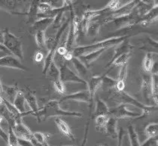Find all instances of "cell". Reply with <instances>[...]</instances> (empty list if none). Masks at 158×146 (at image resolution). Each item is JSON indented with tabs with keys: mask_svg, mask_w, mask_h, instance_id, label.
<instances>
[{
	"mask_svg": "<svg viewBox=\"0 0 158 146\" xmlns=\"http://www.w3.org/2000/svg\"><path fill=\"white\" fill-rule=\"evenodd\" d=\"M139 146H158L157 136L149 137L144 143H142Z\"/></svg>",
	"mask_w": 158,
	"mask_h": 146,
	"instance_id": "cell-44",
	"label": "cell"
},
{
	"mask_svg": "<svg viewBox=\"0 0 158 146\" xmlns=\"http://www.w3.org/2000/svg\"><path fill=\"white\" fill-rule=\"evenodd\" d=\"M116 82V80L108 77L106 73V74L103 75V78H102V86H101V87H102V89H103L104 90L110 91L111 89H113L115 87Z\"/></svg>",
	"mask_w": 158,
	"mask_h": 146,
	"instance_id": "cell-37",
	"label": "cell"
},
{
	"mask_svg": "<svg viewBox=\"0 0 158 146\" xmlns=\"http://www.w3.org/2000/svg\"><path fill=\"white\" fill-rule=\"evenodd\" d=\"M43 58H44V55H43L42 51H38L36 54L35 55V57H34V60H35V62L39 63L42 61Z\"/></svg>",
	"mask_w": 158,
	"mask_h": 146,
	"instance_id": "cell-47",
	"label": "cell"
},
{
	"mask_svg": "<svg viewBox=\"0 0 158 146\" xmlns=\"http://www.w3.org/2000/svg\"><path fill=\"white\" fill-rule=\"evenodd\" d=\"M2 96L7 99L9 102H14L17 93L18 92L19 89L16 85L15 86H8L5 84H2Z\"/></svg>",
	"mask_w": 158,
	"mask_h": 146,
	"instance_id": "cell-19",
	"label": "cell"
},
{
	"mask_svg": "<svg viewBox=\"0 0 158 146\" xmlns=\"http://www.w3.org/2000/svg\"><path fill=\"white\" fill-rule=\"evenodd\" d=\"M117 124H118V119L113 117H109L106 126V133H105L107 136L111 137L114 139H118V133L117 131Z\"/></svg>",
	"mask_w": 158,
	"mask_h": 146,
	"instance_id": "cell-21",
	"label": "cell"
},
{
	"mask_svg": "<svg viewBox=\"0 0 158 146\" xmlns=\"http://www.w3.org/2000/svg\"><path fill=\"white\" fill-rule=\"evenodd\" d=\"M37 118L39 123L45 121L48 118L51 117H82L83 114L81 113L75 112V111H69L63 110L60 106V102L57 100L50 101L43 106L42 108H39V111H36L32 114Z\"/></svg>",
	"mask_w": 158,
	"mask_h": 146,
	"instance_id": "cell-1",
	"label": "cell"
},
{
	"mask_svg": "<svg viewBox=\"0 0 158 146\" xmlns=\"http://www.w3.org/2000/svg\"><path fill=\"white\" fill-rule=\"evenodd\" d=\"M53 84H54V87L56 92L61 94V95H64L65 92H66V88H65L64 83L61 81L60 79L56 80V81L53 82Z\"/></svg>",
	"mask_w": 158,
	"mask_h": 146,
	"instance_id": "cell-41",
	"label": "cell"
},
{
	"mask_svg": "<svg viewBox=\"0 0 158 146\" xmlns=\"http://www.w3.org/2000/svg\"><path fill=\"white\" fill-rule=\"evenodd\" d=\"M35 34V39L38 47L40 48L42 50H46V37L45 32L44 31H37L34 33Z\"/></svg>",
	"mask_w": 158,
	"mask_h": 146,
	"instance_id": "cell-34",
	"label": "cell"
},
{
	"mask_svg": "<svg viewBox=\"0 0 158 146\" xmlns=\"http://www.w3.org/2000/svg\"><path fill=\"white\" fill-rule=\"evenodd\" d=\"M42 2H46V0H32L29 11L26 14L27 15V18H28V20L27 22V24H32L37 20L36 16L38 14V7Z\"/></svg>",
	"mask_w": 158,
	"mask_h": 146,
	"instance_id": "cell-23",
	"label": "cell"
},
{
	"mask_svg": "<svg viewBox=\"0 0 158 146\" xmlns=\"http://www.w3.org/2000/svg\"><path fill=\"white\" fill-rule=\"evenodd\" d=\"M18 146H34L30 141L23 139L18 138Z\"/></svg>",
	"mask_w": 158,
	"mask_h": 146,
	"instance_id": "cell-46",
	"label": "cell"
},
{
	"mask_svg": "<svg viewBox=\"0 0 158 146\" xmlns=\"http://www.w3.org/2000/svg\"><path fill=\"white\" fill-rule=\"evenodd\" d=\"M0 138L4 140L6 142V144L8 143V134L1 128V126H0Z\"/></svg>",
	"mask_w": 158,
	"mask_h": 146,
	"instance_id": "cell-48",
	"label": "cell"
},
{
	"mask_svg": "<svg viewBox=\"0 0 158 146\" xmlns=\"http://www.w3.org/2000/svg\"><path fill=\"white\" fill-rule=\"evenodd\" d=\"M4 42V32L3 30H0V44L2 45Z\"/></svg>",
	"mask_w": 158,
	"mask_h": 146,
	"instance_id": "cell-52",
	"label": "cell"
},
{
	"mask_svg": "<svg viewBox=\"0 0 158 146\" xmlns=\"http://www.w3.org/2000/svg\"><path fill=\"white\" fill-rule=\"evenodd\" d=\"M142 2L146 3V4H151L154 5V6H157V0H140Z\"/></svg>",
	"mask_w": 158,
	"mask_h": 146,
	"instance_id": "cell-49",
	"label": "cell"
},
{
	"mask_svg": "<svg viewBox=\"0 0 158 146\" xmlns=\"http://www.w3.org/2000/svg\"><path fill=\"white\" fill-rule=\"evenodd\" d=\"M0 51H2L3 53H6V54H7V55H12L11 54V52H10V51H8V49H7L2 44H0Z\"/></svg>",
	"mask_w": 158,
	"mask_h": 146,
	"instance_id": "cell-50",
	"label": "cell"
},
{
	"mask_svg": "<svg viewBox=\"0 0 158 146\" xmlns=\"http://www.w3.org/2000/svg\"><path fill=\"white\" fill-rule=\"evenodd\" d=\"M130 56H131V52L124 53V54H122L121 55L118 56V58H116L111 63L107 64L105 66V68H110L109 70H108L107 73H109L110 70H112V68H114V67L122 66V65L124 64L127 63L129 58H130Z\"/></svg>",
	"mask_w": 158,
	"mask_h": 146,
	"instance_id": "cell-27",
	"label": "cell"
},
{
	"mask_svg": "<svg viewBox=\"0 0 158 146\" xmlns=\"http://www.w3.org/2000/svg\"><path fill=\"white\" fill-rule=\"evenodd\" d=\"M107 49H99V50L92 51V52L87 53V54L79 56L78 59L81 61L87 67V68H90V65L92 64L93 63L95 62L101 56V55Z\"/></svg>",
	"mask_w": 158,
	"mask_h": 146,
	"instance_id": "cell-14",
	"label": "cell"
},
{
	"mask_svg": "<svg viewBox=\"0 0 158 146\" xmlns=\"http://www.w3.org/2000/svg\"><path fill=\"white\" fill-rule=\"evenodd\" d=\"M2 104H3V99H2V96L0 95V105H1Z\"/></svg>",
	"mask_w": 158,
	"mask_h": 146,
	"instance_id": "cell-54",
	"label": "cell"
},
{
	"mask_svg": "<svg viewBox=\"0 0 158 146\" xmlns=\"http://www.w3.org/2000/svg\"><path fill=\"white\" fill-rule=\"evenodd\" d=\"M145 133L148 137L157 136L158 133V123H151L145 127Z\"/></svg>",
	"mask_w": 158,
	"mask_h": 146,
	"instance_id": "cell-38",
	"label": "cell"
},
{
	"mask_svg": "<svg viewBox=\"0 0 158 146\" xmlns=\"http://www.w3.org/2000/svg\"><path fill=\"white\" fill-rule=\"evenodd\" d=\"M134 48H135V46H133V44L130 43V42H129L128 38H127L125 40H123V42H121L120 44L117 45L115 49H114V55H113L111 61H110L108 64L112 62L116 58L121 55L122 54H124V53L127 52H131V51L133 50V49H134Z\"/></svg>",
	"mask_w": 158,
	"mask_h": 146,
	"instance_id": "cell-13",
	"label": "cell"
},
{
	"mask_svg": "<svg viewBox=\"0 0 158 146\" xmlns=\"http://www.w3.org/2000/svg\"><path fill=\"white\" fill-rule=\"evenodd\" d=\"M154 63V56L152 55V53L147 52L142 61V68L146 73H151Z\"/></svg>",
	"mask_w": 158,
	"mask_h": 146,
	"instance_id": "cell-33",
	"label": "cell"
},
{
	"mask_svg": "<svg viewBox=\"0 0 158 146\" xmlns=\"http://www.w3.org/2000/svg\"><path fill=\"white\" fill-rule=\"evenodd\" d=\"M127 130L130 145H131V146H139L140 144L139 141L138 133L135 131L134 126L133 125H129Z\"/></svg>",
	"mask_w": 158,
	"mask_h": 146,
	"instance_id": "cell-35",
	"label": "cell"
},
{
	"mask_svg": "<svg viewBox=\"0 0 158 146\" xmlns=\"http://www.w3.org/2000/svg\"><path fill=\"white\" fill-rule=\"evenodd\" d=\"M109 118V115H100V116L95 117L96 128H97V130L99 133H106V126Z\"/></svg>",
	"mask_w": 158,
	"mask_h": 146,
	"instance_id": "cell-30",
	"label": "cell"
},
{
	"mask_svg": "<svg viewBox=\"0 0 158 146\" xmlns=\"http://www.w3.org/2000/svg\"><path fill=\"white\" fill-rule=\"evenodd\" d=\"M157 19V6H154L152 9L149 10L147 13L142 15L139 18V21L137 22V24L143 26V27H148L152 24L154 20Z\"/></svg>",
	"mask_w": 158,
	"mask_h": 146,
	"instance_id": "cell-16",
	"label": "cell"
},
{
	"mask_svg": "<svg viewBox=\"0 0 158 146\" xmlns=\"http://www.w3.org/2000/svg\"><path fill=\"white\" fill-rule=\"evenodd\" d=\"M23 95H24L26 102L27 103L29 107L30 108V111H32L31 115L32 116V114L39 111V105H38L37 103V99L36 98H35V94H34L32 91H30V89H27V90L23 92Z\"/></svg>",
	"mask_w": 158,
	"mask_h": 146,
	"instance_id": "cell-20",
	"label": "cell"
},
{
	"mask_svg": "<svg viewBox=\"0 0 158 146\" xmlns=\"http://www.w3.org/2000/svg\"><path fill=\"white\" fill-rule=\"evenodd\" d=\"M120 2H121V0H111L106 6L111 10V13H112L113 11H116L118 8H119Z\"/></svg>",
	"mask_w": 158,
	"mask_h": 146,
	"instance_id": "cell-45",
	"label": "cell"
},
{
	"mask_svg": "<svg viewBox=\"0 0 158 146\" xmlns=\"http://www.w3.org/2000/svg\"><path fill=\"white\" fill-rule=\"evenodd\" d=\"M8 128L9 129H8V143H7V146H18V137L16 136V135L14 133L12 126H9Z\"/></svg>",
	"mask_w": 158,
	"mask_h": 146,
	"instance_id": "cell-39",
	"label": "cell"
},
{
	"mask_svg": "<svg viewBox=\"0 0 158 146\" xmlns=\"http://www.w3.org/2000/svg\"><path fill=\"white\" fill-rule=\"evenodd\" d=\"M127 38H128L127 36H122V37H117L105 39V40L100 41V42H96L94 44L87 45V46H77V47L74 48L73 56L78 58L79 56L92 52V51H97L102 49H108L111 46H115L123 42V40H125Z\"/></svg>",
	"mask_w": 158,
	"mask_h": 146,
	"instance_id": "cell-3",
	"label": "cell"
},
{
	"mask_svg": "<svg viewBox=\"0 0 158 146\" xmlns=\"http://www.w3.org/2000/svg\"><path fill=\"white\" fill-rule=\"evenodd\" d=\"M52 8H61L66 6L64 0H46Z\"/></svg>",
	"mask_w": 158,
	"mask_h": 146,
	"instance_id": "cell-42",
	"label": "cell"
},
{
	"mask_svg": "<svg viewBox=\"0 0 158 146\" xmlns=\"http://www.w3.org/2000/svg\"><path fill=\"white\" fill-rule=\"evenodd\" d=\"M95 20H92L89 23L88 27L87 29V36L90 37H96L99 34V30L102 26V23H101L100 20L94 18Z\"/></svg>",
	"mask_w": 158,
	"mask_h": 146,
	"instance_id": "cell-28",
	"label": "cell"
},
{
	"mask_svg": "<svg viewBox=\"0 0 158 146\" xmlns=\"http://www.w3.org/2000/svg\"><path fill=\"white\" fill-rule=\"evenodd\" d=\"M100 146H103V145H100Z\"/></svg>",
	"mask_w": 158,
	"mask_h": 146,
	"instance_id": "cell-56",
	"label": "cell"
},
{
	"mask_svg": "<svg viewBox=\"0 0 158 146\" xmlns=\"http://www.w3.org/2000/svg\"><path fill=\"white\" fill-rule=\"evenodd\" d=\"M3 32H4L3 46L11 52L12 55H15L19 60H23V45H22L21 40L13 33H11L8 29L3 30Z\"/></svg>",
	"mask_w": 158,
	"mask_h": 146,
	"instance_id": "cell-5",
	"label": "cell"
},
{
	"mask_svg": "<svg viewBox=\"0 0 158 146\" xmlns=\"http://www.w3.org/2000/svg\"><path fill=\"white\" fill-rule=\"evenodd\" d=\"M25 104L26 100L24 95H23V91L19 90L18 93H17V95L16 97H15V100H14V106H15L20 113H25L26 111H27V110L26 109Z\"/></svg>",
	"mask_w": 158,
	"mask_h": 146,
	"instance_id": "cell-29",
	"label": "cell"
},
{
	"mask_svg": "<svg viewBox=\"0 0 158 146\" xmlns=\"http://www.w3.org/2000/svg\"><path fill=\"white\" fill-rule=\"evenodd\" d=\"M142 95L145 100L147 105H150L151 103H154L152 97V74L144 75L142 80ZM156 105V104H155Z\"/></svg>",
	"mask_w": 158,
	"mask_h": 146,
	"instance_id": "cell-9",
	"label": "cell"
},
{
	"mask_svg": "<svg viewBox=\"0 0 158 146\" xmlns=\"http://www.w3.org/2000/svg\"><path fill=\"white\" fill-rule=\"evenodd\" d=\"M142 46L139 48L141 50L147 51L148 52H155L157 53L158 44L157 41H154L152 38H151L149 36H147L145 38L142 39Z\"/></svg>",
	"mask_w": 158,
	"mask_h": 146,
	"instance_id": "cell-24",
	"label": "cell"
},
{
	"mask_svg": "<svg viewBox=\"0 0 158 146\" xmlns=\"http://www.w3.org/2000/svg\"><path fill=\"white\" fill-rule=\"evenodd\" d=\"M140 18V15L137 13L135 8L131 13L127 15L113 18L110 23H112L117 27V29H119V30L127 29L130 28L134 25H136L137 22L139 21Z\"/></svg>",
	"mask_w": 158,
	"mask_h": 146,
	"instance_id": "cell-6",
	"label": "cell"
},
{
	"mask_svg": "<svg viewBox=\"0 0 158 146\" xmlns=\"http://www.w3.org/2000/svg\"><path fill=\"white\" fill-rule=\"evenodd\" d=\"M3 109H4V108H2V109H0V114H1V113H2V112Z\"/></svg>",
	"mask_w": 158,
	"mask_h": 146,
	"instance_id": "cell-55",
	"label": "cell"
},
{
	"mask_svg": "<svg viewBox=\"0 0 158 146\" xmlns=\"http://www.w3.org/2000/svg\"><path fill=\"white\" fill-rule=\"evenodd\" d=\"M70 61L73 63L74 68H75V69L77 72V74H78L81 78L85 80V81H87V79L90 78V77H89L90 72H89L88 68H87V67L78 59V58L73 57Z\"/></svg>",
	"mask_w": 158,
	"mask_h": 146,
	"instance_id": "cell-15",
	"label": "cell"
},
{
	"mask_svg": "<svg viewBox=\"0 0 158 146\" xmlns=\"http://www.w3.org/2000/svg\"><path fill=\"white\" fill-rule=\"evenodd\" d=\"M53 18H40L32 24V31L35 33L37 31H44L48 28L50 25L52 24Z\"/></svg>",
	"mask_w": 158,
	"mask_h": 146,
	"instance_id": "cell-22",
	"label": "cell"
},
{
	"mask_svg": "<svg viewBox=\"0 0 158 146\" xmlns=\"http://www.w3.org/2000/svg\"><path fill=\"white\" fill-rule=\"evenodd\" d=\"M33 135L34 139L37 141L39 143L42 144V145H44V144H47L48 142V135H45V134L40 133V132H35V133H32Z\"/></svg>",
	"mask_w": 158,
	"mask_h": 146,
	"instance_id": "cell-40",
	"label": "cell"
},
{
	"mask_svg": "<svg viewBox=\"0 0 158 146\" xmlns=\"http://www.w3.org/2000/svg\"><path fill=\"white\" fill-rule=\"evenodd\" d=\"M0 67L14 68V69H18L24 71L28 70V68L20 62V60L9 55L0 58Z\"/></svg>",
	"mask_w": 158,
	"mask_h": 146,
	"instance_id": "cell-10",
	"label": "cell"
},
{
	"mask_svg": "<svg viewBox=\"0 0 158 146\" xmlns=\"http://www.w3.org/2000/svg\"><path fill=\"white\" fill-rule=\"evenodd\" d=\"M24 2H26V0H0V6L15 13V10Z\"/></svg>",
	"mask_w": 158,
	"mask_h": 146,
	"instance_id": "cell-26",
	"label": "cell"
},
{
	"mask_svg": "<svg viewBox=\"0 0 158 146\" xmlns=\"http://www.w3.org/2000/svg\"><path fill=\"white\" fill-rule=\"evenodd\" d=\"M71 11V15H70V22L69 25V32L67 35V38L66 41V53L63 56L64 58L67 61H70L73 56V51L74 49V46H75V40H76L77 35L79 31V27H80V20L78 19V17L75 15L74 12L73 7L70 8Z\"/></svg>",
	"mask_w": 158,
	"mask_h": 146,
	"instance_id": "cell-4",
	"label": "cell"
},
{
	"mask_svg": "<svg viewBox=\"0 0 158 146\" xmlns=\"http://www.w3.org/2000/svg\"><path fill=\"white\" fill-rule=\"evenodd\" d=\"M111 99H112L114 102H115L118 104H124L128 105H133L135 107L139 108L140 110H142L143 111V114H141V116L139 118H142L143 117H145L146 115L150 114V113L154 110L157 109V106L154 105H147V104H142V102H140L139 101L137 100L136 99L133 98V96H131L130 94H128L127 92L123 91H117L115 89H111Z\"/></svg>",
	"mask_w": 158,
	"mask_h": 146,
	"instance_id": "cell-2",
	"label": "cell"
},
{
	"mask_svg": "<svg viewBox=\"0 0 158 146\" xmlns=\"http://www.w3.org/2000/svg\"><path fill=\"white\" fill-rule=\"evenodd\" d=\"M2 80H1V75H0V95L2 96Z\"/></svg>",
	"mask_w": 158,
	"mask_h": 146,
	"instance_id": "cell-53",
	"label": "cell"
},
{
	"mask_svg": "<svg viewBox=\"0 0 158 146\" xmlns=\"http://www.w3.org/2000/svg\"><path fill=\"white\" fill-rule=\"evenodd\" d=\"M96 106H95V111L94 112L93 115L95 117L100 116V115H109V108L106 103L104 102L102 99L99 98L97 96L95 100Z\"/></svg>",
	"mask_w": 158,
	"mask_h": 146,
	"instance_id": "cell-25",
	"label": "cell"
},
{
	"mask_svg": "<svg viewBox=\"0 0 158 146\" xmlns=\"http://www.w3.org/2000/svg\"><path fill=\"white\" fill-rule=\"evenodd\" d=\"M14 133H15L16 136L19 139H27L30 141L32 137L33 136L31 130L28 128L26 125L23 123V122L20 123H15L12 127Z\"/></svg>",
	"mask_w": 158,
	"mask_h": 146,
	"instance_id": "cell-12",
	"label": "cell"
},
{
	"mask_svg": "<svg viewBox=\"0 0 158 146\" xmlns=\"http://www.w3.org/2000/svg\"><path fill=\"white\" fill-rule=\"evenodd\" d=\"M55 123H56L57 128L59 129L60 132L66 138L69 139L71 141L75 140V136H74L73 133H72L69 126V125L67 124L63 120H62L61 118H60L59 117H56V119H55Z\"/></svg>",
	"mask_w": 158,
	"mask_h": 146,
	"instance_id": "cell-18",
	"label": "cell"
},
{
	"mask_svg": "<svg viewBox=\"0 0 158 146\" xmlns=\"http://www.w3.org/2000/svg\"><path fill=\"white\" fill-rule=\"evenodd\" d=\"M46 74L48 75V77L50 80L52 81V83L53 82L60 80L59 68H57V66H56L54 61H53V62L51 64L48 69V71L47 73H46Z\"/></svg>",
	"mask_w": 158,
	"mask_h": 146,
	"instance_id": "cell-31",
	"label": "cell"
},
{
	"mask_svg": "<svg viewBox=\"0 0 158 146\" xmlns=\"http://www.w3.org/2000/svg\"><path fill=\"white\" fill-rule=\"evenodd\" d=\"M127 106V104H121L118 107L109 109V117H113L118 120L121 118H139L141 116L139 113L130 111Z\"/></svg>",
	"mask_w": 158,
	"mask_h": 146,
	"instance_id": "cell-8",
	"label": "cell"
},
{
	"mask_svg": "<svg viewBox=\"0 0 158 146\" xmlns=\"http://www.w3.org/2000/svg\"><path fill=\"white\" fill-rule=\"evenodd\" d=\"M152 97L154 104L157 105L158 103V74H152Z\"/></svg>",
	"mask_w": 158,
	"mask_h": 146,
	"instance_id": "cell-36",
	"label": "cell"
},
{
	"mask_svg": "<svg viewBox=\"0 0 158 146\" xmlns=\"http://www.w3.org/2000/svg\"><path fill=\"white\" fill-rule=\"evenodd\" d=\"M51 9H52V8L48 3L46 2H42L39 5V7H38V14L46 13L48 11H51Z\"/></svg>",
	"mask_w": 158,
	"mask_h": 146,
	"instance_id": "cell-43",
	"label": "cell"
},
{
	"mask_svg": "<svg viewBox=\"0 0 158 146\" xmlns=\"http://www.w3.org/2000/svg\"><path fill=\"white\" fill-rule=\"evenodd\" d=\"M119 74H118V79L116 80V85L114 89L117 91H123L126 85V79L127 77V63L124 64L121 66Z\"/></svg>",
	"mask_w": 158,
	"mask_h": 146,
	"instance_id": "cell-17",
	"label": "cell"
},
{
	"mask_svg": "<svg viewBox=\"0 0 158 146\" xmlns=\"http://www.w3.org/2000/svg\"><path fill=\"white\" fill-rule=\"evenodd\" d=\"M66 101H76V102H86L90 104V96L88 89L63 96V99L60 100V102H66Z\"/></svg>",
	"mask_w": 158,
	"mask_h": 146,
	"instance_id": "cell-11",
	"label": "cell"
},
{
	"mask_svg": "<svg viewBox=\"0 0 158 146\" xmlns=\"http://www.w3.org/2000/svg\"><path fill=\"white\" fill-rule=\"evenodd\" d=\"M60 79L63 83H77L87 86V81L81 78L76 73L73 71L66 64H61L59 68Z\"/></svg>",
	"mask_w": 158,
	"mask_h": 146,
	"instance_id": "cell-7",
	"label": "cell"
},
{
	"mask_svg": "<svg viewBox=\"0 0 158 146\" xmlns=\"http://www.w3.org/2000/svg\"><path fill=\"white\" fill-rule=\"evenodd\" d=\"M73 0H64L65 5H66V6L73 7Z\"/></svg>",
	"mask_w": 158,
	"mask_h": 146,
	"instance_id": "cell-51",
	"label": "cell"
},
{
	"mask_svg": "<svg viewBox=\"0 0 158 146\" xmlns=\"http://www.w3.org/2000/svg\"></svg>",
	"mask_w": 158,
	"mask_h": 146,
	"instance_id": "cell-57",
	"label": "cell"
},
{
	"mask_svg": "<svg viewBox=\"0 0 158 146\" xmlns=\"http://www.w3.org/2000/svg\"><path fill=\"white\" fill-rule=\"evenodd\" d=\"M72 7H68V6H64L63 8H61V10L60 11V12L56 15V17L54 18V20H53L52 23V27L54 29H59L60 27L62 26V23H63V15L66 11H68V10H70Z\"/></svg>",
	"mask_w": 158,
	"mask_h": 146,
	"instance_id": "cell-32",
	"label": "cell"
}]
</instances>
